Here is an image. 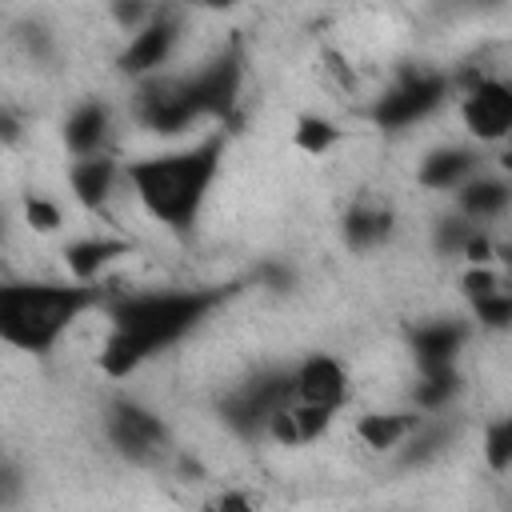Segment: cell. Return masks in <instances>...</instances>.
I'll return each mask as SVG.
<instances>
[{"mask_svg":"<svg viewBox=\"0 0 512 512\" xmlns=\"http://www.w3.org/2000/svg\"><path fill=\"white\" fill-rule=\"evenodd\" d=\"M448 92H452V76L432 72V68H412V72H404L396 84H388L372 100L368 120L380 132H404L412 124L428 120L436 108H444L448 104Z\"/></svg>","mask_w":512,"mask_h":512,"instance_id":"4","label":"cell"},{"mask_svg":"<svg viewBox=\"0 0 512 512\" xmlns=\"http://www.w3.org/2000/svg\"><path fill=\"white\" fill-rule=\"evenodd\" d=\"M456 212L460 216H468L472 224H492V220H500L504 212H508V204H512V184L504 180V176H496V172H472L456 192Z\"/></svg>","mask_w":512,"mask_h":512,"instance_id":"16","label":"cell"},{"mask_svg":"<svg viewBox=\"0 0 512 512\" xmlns=\"http://www.w3.org/2000/svg\"><path fill=\"white\" fill-rule=\"evenodd\" d=\"M292 388H296V400L316 404V408H332V412H340L348 404V392H352L344 364L336 356H328V352L304 356L292 368Z\"/></svg>","mask_w":512,"mask_h":512,"instance_id":"12","label":"cell"},{"mask_svg":"<svg viewBox=\"0 0 512 512\" xmlns=\"http://www.w3.org/2000/svg\"><path fill=\"white\" fill-rule=\"evenodd\" d=\"M108 136H112V108L96 96L80 100L60 124V140H64L68 156L100 152V148H108Z\"/></svg>","mask_w":512,"mask_h":512,"instance_id":"15","label":"cell"},{"mask_svg":"<svg viewBox=\"0 0 512 512\" xmlns=\"http://www.w3.org/2000/svg\"><path fill=\"white\" fill-rule=\"evenodd\" d=\"M340 140H344V128L336 120L320 116V112H304L296 120V128H292V144L300 152H308V156H328Z\"/></svg>","mask_w":512,"mask_h":512,"instance_id":"21","label":"cell"},{"mask_svg":"<svg viewBox=\"0 0 512 512\" xmlns=\"http://www.w3.org/2000/svg\"><path fill=\"white\" fill-rule=\"evenodd\" d=\"M460 288H464V296H468V304H472V300H480V296L504 288V280H500V272H496L492 264H468V272L460 276Z\"/></svg>","mask_w":512,"mask_h":512,"instance_id":"27","label":"cell"},{"mask_svg":"<svg viewBox=\"0 0 512 512\" xmlns=\"http://www.w3.org/2000/svg\"><path fill=\"white\" fill-rule=\"evenodd\" d=\"M208 8H228V4H236V0H204Z\"/></svg>","mask_w":512,"mask_h":512,"instance_id":"33","label":"cell"},{"mask_svg":"<svg viewBox=\"0 0 512 512\" xmlns=\"http://www.w3.org/2000/svg\"><path fill=\"white\" fill-rule=\"evenodd\" d=\"M20 136H24L20 120H16L8 108H0V148H12V144H20Z\"/></svg>","mask_w":512,"mask_h":512,"instance_id":"30","label":"cell"},{"mask_svg":"<svg viewBox=\"0 0 512 512\" xmlns=\"http://www.w3.org/2000/svg\"><path fill=\"white\" fill-rule=\"evenodd\" d=\"M0 232H4V212H0Z\"/></svg>","mask_w":512,"mask_h":512,"instance_id":"34","label":"cell"},{"mask_svg":"<svg viewBox=\"0 0 512 512\" xmlns=\"http://www.w3.org/2000/svg\"><path fill=\"white\" fill-rule=\"evenodd\" d=\"M468 308H472V320L480 328H488V332H508L512 328V292H504V288L472 300Z\"/></svg>","mask_w":512,"mask_h":512,"instance_id":"23","label":"cell"},{"mask_svg":"<svg viewBox=\"0 0 512 512\" xmlns=\"http://www.w3.org/2000/svg\"><path fill=\"white\" fill-rule=\"evenodd\" d=\"M464 392V376L460 364H428L416 368V384H412V408L424 416L448 412V404Z\"/></svg>","mask_w":512,"mask_h":512,"instance_id":"20","label":"cell"},{"mask_svg":"<svg viewBox=\"0 0 512 512\" xmlns=\"http://www.w3.org/2000/svg\"><path fill=\"white\" fill-rule=\"evenodd\" d=\"M460 84H464L460 120L468 136L480 144H500L512 132V84L484 72H464Z\"/></svg>","mask_w":512,"mask_h":512,"instance_id":"9","label":"cell"},{"mask_svg":"<svg viewBox=\"0 0 512 512\" xmlns=\"http://www.w3.org/2000/svg\"><path fill=\"white\" fill-rule=\"evenodd\" d=\"M24 48L32 52V56H52V36H48V28H40V24H28L24 28Z\"/></svg>","mask_w":512,"mask_h":512,"instance_id":"28","label":"cell"},{"mask_svg":"<svg viewBox=\"0 0 512 512\" xmlns=\"http://www.w3.org/2000/svg\"><path fill=\"white\" fill-rule=\"evenodd\" d=\"M16 492H20V476L0 460V504H8V500H16Z\"/></svg>","mask_w":512,"mask_h":512,"instance_id":"31","label":"cell"},{"mask_svg":"<svg viewBox=\"0 0 512 512\" xmlns=\"http://www.w3.org/2000/svg\"><path fill=\"white\" fill-rule=\"evenodd\" d=\"M256 280H260V284H268L272 292H288V284H292V272H288L284 264H264V268L256 272Z\"/></svg>","mask_w":512,"mask_h":512,"instance_id":"29","label":"cell"},{"mask_svg":"<svg viewBox=\"0 0 512 512\" xmlns=\"http://www.w3.org/2000/svg\"><path fill=\"white\" fill-rule=\"evenodd\" d=\"M296 388H292V368H260L252 372L244 384H236L224 400H220V420L240 436V440H260L264 424L276 408L292 404Z\"/></svg>","mask_w":512,"mask_h":512,"instance_id":"5","label":"cell"},{"mask_svg":"<svg viewBox=\"0 0 512 512\" xmlns=\"http://www.w3.org/2000/svg\"><path fill=\"white\" fill-rule=\"evenodd\" d=\"M472 328L456 316H440V320H424L408 332V352L416 360V368L428 364H460V352L468 344Z\"/></svg>","mask_w":512,"mask_h":512,"instance_id":"14","label":"cell"},{"mask_svg":"<svg viewBox=\"0 0 512 512\" xmlns=\"http://www.w3.org/2000/svg\"><path fill=\"white\" fill-rule=\"evenodd\" d=\"M104 436L116 448V456H124L128 464H160L172 448V432L160 420V412H152L148 404L132 400V396H116L104 408Z\"/></svg>","mask_w":512,"mask_h":512,"instance_id":"6","label":"cell"},{"mask_svg":"<svg viewBox=\"0 0 512 512\" xmlns=\"http://www.w3.org/2000/svg\"><path fill=\"white\" fill-rule=\"evenodd\" d=\"M104 288L84 280H0V344L48 356L60 336L92 308H104Z\"/></svg>","mask_w":512,"mask_h":512,"instance_id":"3","label":"cell"},{"mask_svg":"<svg viewBox=\"0 0 512 512\" xmlns=\"http://www.w3.org/2000/svg\"><path fill=\"white\" fill-rule=\"evenodd\" d=\"M224 152H228V136L208 132L188 148H172L124 164V184L160 228H168L172 236H192L208 204V192L220 176Z\"/></svg>","mask_w":512,"mask_h":512,"instance_id":"2","label":"cell"},{"mask_svg":"<svg viewBox=\"0 0 512 512\" xmlns=\"http://www.w3.org/2000/svg\"><path fill=\"white\" fill-rule=\"evenodd\" d=\"M240 284H192V288H152V292H128L108 296V336L100 348V372L112 380H128L140 364L152 356L176 348L184 336H192L216 308H224Z\"/></svg>","mask_w":512,"mask_h":512,"instance_id":"1","label":"cell"},{"mask_svg":"<svg viewBox=\"0 0 512 512\" xmlns=\"http://www.w3.org/2000/svg\"><path fill=\"white\" fill-rule=\"evenodd\" d=\"M108 12H112V24L132 36L136 28H144V24L152 20L156 4H152V0H108Z\"/></svg>","mask_w":512,"mask_h":512,"instance_id":"26","label":"cell"},{"mask_svg":"<svg viewBox=\"0 0 512 512\" xmlns=\"http://www.w3.org/2000/svg\"><path fill=\"white\" fill-rule=\"evenodd\" d=\"M424 420V412L416 408H396V412H364L356 420V440L368 448V452H396L404 444V436Z\"/></svg>","mask_w":512,"mask_h":512,"instance_id":"18","label":"cell"},{"mask_svg":"<svg viewBox=\"0 0 512 512\" xmlns=\"http://www.w3.org/2000/svg\"><path fill=\"white\" fill-rule=\"evenodd\" d=\"M392 232H396L392 208H376V204H356L340 220V236L352 252H376L380 244L392 240Z\"/></svg>","mask_w":512,"mask_h":512,"instance_id":"19","label":"cell"},{"mask_svg":"<svg viewBox=\"0 0 512 512\" xmlns=\"http://www.w3.org/2000/svg\"><path fill=\"white\" fill-rule=\"evenodd\" d=\"M480 452H484L488 472H496V476L512 472V416H500L484 428V448Z\"/></svg>","mask_w":512,"mask_h":512,"instance_id":"22","label":"cell"},{"mask_svg":"<svg viewBox=\"0 0 512 512\" xmlns=\"http://www.w3.org/2000/svg\"><path fill=\"white\" fill-rule=\"evenodd\" d=\"M240 88H244V56L236 40H228L212 60H204L184 76V92L200 112V120H232L240 104Z\"/></svg>","mask_w":512,"mask_h":512,"instance_id":"7","label":"cell"},{"mask_svg":"<svg viewBox=\"0 0 512 512\" xmlns=\"http://www.w3.org/2000/svg\"><path fill=\"white\" fill-rule=\"evenodd\" d=\"M476 228H480V224H472V220L460 216V212L440 216V220L432 224V248H436V256H460L464 240H468Z\"/></svg>","mask_w":512,"mask_h":512,"instance_id":"24","label":"cell"},{"mask_svg":"<svg viewBox=\"0 0 512 512\" xmlns=\"http://www.w3.org/2000/svg\"><path fill=\"white\" fill-rule=\"evenodd\" d=\"M176 44H180V16L168 12V8H156L152 20L128 36V44L116 56V68L128 80H144L152 72H164V64L172 60Z\"/></svg>","mask_w":512,"mask_h":512,"instance_id":"10","label":"cell"},{"mask_svg":"<svg viewBox=\"0 0 512 512\" xmlns=\"http://www.w3.org/2000/svg\"><path fill=\"white\" fill-rule=\"evenodd\" d=\"M124 256H132V240H124V236H104V232H96V236H76V240H68L64 252H60L64 272H68L72 280H84V284H100V276H104L116 260H124Z\"/></svg>","mask_w":512,"mask_h":512,"instance_id":"13","label":"cell"},{"mask_svg":"<svg viewBox=\"0 0 512 512\" xmlns=\"http://www.w3.org/2000/svg\"><path fill=\"white\" fill-rule=\"evenodd\" d=\"M472 172H480V152L464 148V144H444L432 148L420 168H416V184L428 192H456Z\"/></svg>","mask_w":512,"mask_h":512,"instance_id":"17","label":"cell"},{"mask_svg":"<svg viewBox=\"0 0 512 512\" xmlns=\"http://www.w3.org/2000/svg\"><path fill=\"white\" fill-rule=\"evenodd\" d=\"M24 224H28L32 232H40V236H52V232H60L64 212H60V204L48 200V196H24Z\"/></svg>","mask_w":512,"mask_h":512,"instance_id":"25","label":"cell"},{"mask_svg":"<svg viewBox=\"0 0 512 512\" xmlns=\"http://www.w3.org/2000/svg\"><path fill=\"white\" fill-rule=\"evenodd\" d=\"M120 180H124V164L108 148L72 156V164H68V192L84 212H104Z\"/></svg>","mask_w":512,"mask_h":512,"instance_id":"11","label":"cell"},{"mask_svg":"<svg viewBox=\"0 0 512 512\" xmlns=\"http://www.w3.org/2000/svg\"><path fill=\"white\" fill-rule=\"evenodd\" d=\"M216 508H252V496H240V492H224L216 500Z\"/></svg>","mask_w":512,"mask_h":512,"instance_id":"32","label":"cell"},{"mask_svg":"<svg viewBox=\"0 0 512 512\" xmlns=\"http://www.w3.org/2000/svg\"><path fill=\"white\" fill-rule=\"evenodd\" d=\"M132 112H136V124L156 136H180L192 124H200V112L184 92V76H164V72L136 80Z\"/></svg>","mask_w":512,"mask_h":512,"instance_id":"8","label":"cell"}]
</instances>
